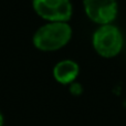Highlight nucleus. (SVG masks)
I'll return each instance as SVG.
<instances>
[{
  "mask_svg": "<svg viewBox=\"0 0 126 126\" xmlns=\"http://www.w3.org/2000/svg\"><path fill=\"white\" fill-rule=\"evenodd\" d=\"M72 30L65 22H51L41 27L33 37V43L42 51H54L70 41Z\"/></svg>",
  "mask_w": 126,
  "mask_h": 126,
  "instance_id": "nucleus-1",
  "label": "nucleus"
},
{
  "mask_svg": "<svg viewBox=\"0 0 126 126\" xmlns=\"http://www.w3.org/2000/svg\"><path fill=\"white\" fill-rule=\"evenodd\" d=\"M93 46L100 55L104 58H113L122 50V33L116 27L111 24H103L94 33Z\"/></svg>",
  "mask_w": 126,
  "mask_h": 126,
  "instance_id": "nucleus-2",
  "label": "nucleus"
},
{
  "mask_svg": "<svg viewBox=\"0 0 126 126\" xmlns=\"http://www.w3.org/2000/svg\"><path fill=\"white\" fill-rule=\"evenodd\" d=\"M35 12L51 22H66L72 16L70 0H33Z\"/></svg>",
  "mask_w": 126,
  "mask_h": 126,
  "instance_id": "nucleus-3",
  "label": "nucleus"
},
{
  "mask_svg": "<svg viewBox=\"0 0 126 126\" xmlns=\"http://www.w3.org/2000/svg\"><path fill=\"white\" fill-rule=\"evenodd\" d=\"M87 17L100 24H110L117 15L115 0H84Z\"/></svg>",
  "mask_w": 126,
  "mask_h": 126,
  "instance_id": "nucleus-4",
  "label": "nucleus"
},
{
  "mask_svg": "<svg viewBox=\"0 0 126 126\" xmlns=\"http://www.w3.org/2000/svg\"><path fill=\"white\" fill-rule=\"evenodd\" d=\"M53 74L58 82L62 84H69L73 82L79 75V65L71 60L61 61L54 66Z\"/></svg>",
  "mask_w": 126,
  "mask_h": 126,
  "instance_id": "nucleus-5",
  "label": "nucleus"
},
{
  "mask_svg": "<svg viewBox=\"0 0 126 126\" xmlns=\"http://www.w3.org/2000/svg\"><path fill=\"white\" fill-rule=\"evenodd\" d=\"M2 125H3V117H2L1 113H0V126H2Z\"/></svg>",
  "mask_w": 126,
  "mask_h": 126,
  "instance_id": "nucleus-6",
  "label": "nucleus"
}]
</instances>
